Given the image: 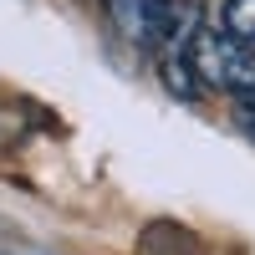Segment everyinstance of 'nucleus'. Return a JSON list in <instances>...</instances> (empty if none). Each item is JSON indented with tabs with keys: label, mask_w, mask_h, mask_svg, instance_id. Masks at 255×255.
I'll return each mask as SVG.
<instances>
[{
	"label": "nucleus",
	"mask_w": 255,
	"mask_h": 255,
	"mask_svg": "<svg viewBox=\"0 0 255 255\" xmlns=\"http://www.w3.org/2000/svg\"><path fill=\"white\" fill-rule=\"evenodd\" d=\"M240 118H245V128L255 133V92H250V97H240Z\"/></svg>",
	"instance_id": "7ed1b4c3"
},
{
	"label": "nucleus",
	"mask_w": 255,
	"mask_h": 255,
	"mask_svg": "<svg viewBox=\"0 0 255 255\" xmlns=\"http://www.w3.org/2000/svg\"><path fill=\"white\" fill-rule=\"evenodd\" d=\"M189 72H194V82H204V87L250 97V92H255V46L225 36L220 26H215V31L199 26L194 41H189Z\"/></svg>",
	"instance_id": "f257e3e1"
},
{
	"label": "nucleus",
	"mask_w": 255,
	"mask_h": 255,
	"mask_svg": "<svg viewBox=\"0 0 255 255\" xmlns=\"http://www.w3.org/2000/svg\"><path fill=\"white\" fill-rule=\"evenodd\" d=\"M220 31L255 46V0H225L220 5Z\"/></svg>",
	"instance_id": "f03ea898"
}]
</instances>
